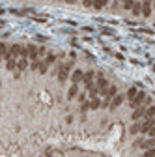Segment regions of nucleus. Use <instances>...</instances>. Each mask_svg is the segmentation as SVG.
<instances>
[{
	"label": "nucleus",
	"mask_w": 155,
	"mask_h": 157,
	"mask_svg": "<svg viewBox=\"0 0 155 157\" xmlns=\"http://www.w3.org/2000/svg\"><path fill=\"white\" fill-rule=\"evenodd\" d=\"M142 157H155V148H150V150H144Z\"/></svg>",
	"instance_id": "f03ea898"
},
{
	"label": "nucleus",
	"mask_w": 155,
	"mask_h": 157,
	"mask_svg": "<svg viewBox=\"0 0 155 157\" xmlns=\"http://www.w3.org/2000/svg\"><path fill=\"white\" fill-rule=\"evenodd\" d=\"M148 137H153V138H155V125H153L151 129H150V133H148Z\"/></svg>",
	"instance_id": "7ed1b4c3"
},
{
	"label": "nucleus",
	"mask_w": 155,
	"mask_h": 157,
	"mask_svg": "<svg viewBox=\"0 0 155 157\" xmlns=\"http://www.w3.org/2000/svg\"><path fill=\"white\" fill-rule=\"evenodd\" d=\"M107 2H105V0H94V10H105L107 8Z\"/></svg>",
	"instance_id": "f257e3e1"
}]
</instances>
